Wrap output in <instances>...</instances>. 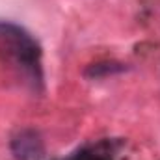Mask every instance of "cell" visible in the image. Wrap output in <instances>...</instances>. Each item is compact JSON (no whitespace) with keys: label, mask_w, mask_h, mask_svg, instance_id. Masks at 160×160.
<instances>
[{"label":"cell","mask_w":160,"mask_h":160,"mask_svg":"<svg viewBox=\"0 0 160 160\" xmlns=\"http://www.w3.org/2000/svg\"><path fill=\"white\" fill-rule=\"evenodd\" d=\"M0 43L17 62L24 65H34L39 58L38 43L30 38L26 30H22L17 24L0 21Z\"/></svg>","instance_id":"6da1fadb"},{"label":"cell","mask_w":160,"mask_h":160,"mask_svg":"<svg viewBox=\"0 0 160 160\" xmlns=\"http://www.w3.org/2000/svg\"><path fill=\"white\" fill-rule=\"evenodd\" d=\"M11 155L15 160H41L45 157V142L34 128H22L11 138Z\"/></svg>","instance_id":"7a4b0ae2"},{"label":"cell","mask_w":160,"mask_h":160,"mask_svg":"<svg viewBox=\"0 0 160 160\" xmlns=\"http://www.w3.org/2000/svg\"><path fill=\"white\" fill-rule=\"evenodd\" d=\"M123 71H127V67L121 65V63H114V62H110V63H95V65H91V67L86 71V77L102 78V77L118 75V73H123Z\"/></svg>","instance_id":"3957f363"}]
</instances>
